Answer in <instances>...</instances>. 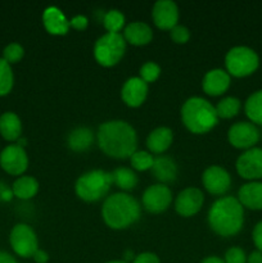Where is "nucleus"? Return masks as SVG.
<instances>
[{
	"label": "nucleus",
	"mask_w": 262,
	"mask_h": 263,
	"mask_svg": "<svg viewBox=\"0 0 262 263\" xmlns=\"http://www.w3.org/2000/svg\"><path fill=\"white\" fill-rule=\"evenodd\" d=\"M231 76L222 68L210 69L202 80V89L210 97H220L229 90Z\"/></svg>",
	"instance_id": "17"
},
{
	"label": "nucleus",
	"mask_w": 262,
	"mask_h": 263,
	"mask_svg": "<svg viewBox=\"0 0 262 263\" xmlns=\"http://www.w3.org/2000/svg\"><path fill=\"white\" fill-rule=\"evenodd\" d=\"M113 185L118 189L123 190V193L134 190L139 184V177L133 168L128 167H117L110 172Z\"/></svg>",
	"instance_id": "26"
},
{
	"label": "nucleus",
	"mask_w": 262,
	"mask_h": 263,
	"mask_svg": "<svg viewBox=\"0 0 262 263\" xmlns=\"http://www.w3.org/2000/svg\"><path fill=\"white\" fill-rule=\"evenodd\" d=\"M113 185L110 172L91 170L82 174L74 182V193L82 202L97 203L108 197Z\"/></svg>",
	"instance_id": "5"
},
{
	"label": "nucleus",
	"mask_w": 262,
	"mask_h": 263,
	"mask_svg": "<svg viewBox=\"0 0 262 263\" xmlns=\"http://www.w3.org/2000/svg\"><path fill=\"white\" fill-rule=\"evenodd\" d=\"M87 26H89V20H87V17H85L82 14L74 15V17H72L69 20V27L76 31L86 30Z\"/></svg>",
	"instance_id": "36"
},
{
	"label": "nucleus",
	"mask_w": 262,
	"mask_h": 263,
	"mask_svg": "<svg viewBox=\"0 0 262 263\" xmlns=\"http://www.w3.org/2000/svg\"><path fill=\"white\" fill-rule=\"evenodd\" d=\"M180 117L185 128L195 135L210 133L220 121L215 105L200 97H192L185 100L180 110Z\"/></svg>",
	"instance_id": "4"
},
{
	"label": "nucleus",
	"mask_w": 262,
	"mask_h": 263,
	"mask_svg": "<svg viewBox=\"0 0 262 263\" xmlns=\"http://www.w3.org/2000/svg\"><path fill=\"white\" fill-rule=\"evenodd\" d=\"M259 57L254 49L246 45L233 46L225 55V71L231 77L244 79L258 69Z\"/></svg>",
	"instance_id": "6"
},
{
	"label": "nucleus",
	"mask_w": 262,
	"mask_h": 263,
	"mask_svg": "<svg viewBox=\"0 0 262 263\" xmlns=\"http://www.w3.org/2000/svg\"><path fill=\"white\" fill-rule=\"evenodd\" d=\"M103 27L108 33H121L125 28V15L118 9H109L103 17Z\"/></svg>",
	"instance_id": "29"
},
{
	"label": "nucleus",
	"mask_w": 262,
	"mask_h": 263,
	"mask_svg": "<svg viewBox=\"0 0 262 263\" xmlns=\"http://www.w3.org/2000/svg\"><path fill=\"white\" fill-rule=\"evenodd\" d=\"M14 85V74L12 66L4 59L0 58V97L9 94Z\"/></svg>",
	"instance_id": "31"
},
{
	"label": "nucleus",
	"mask_w": 262,
	"mask_h": 263,
	"mask_svg": "<svg viewBox=\"0 0 262 263\" xmlns=\"http://www.w3.org/2000/svg\"><path fill=\"white\" fill-rule=\"evenodd\" d=\"M207 222L211 230L221 238L238 235L244 226V208L235 197L225 195L212 203Z\"/></svg>",
	"instance_id": "2"
},
{
	"label": "nucleus",
	"mask_w": 262,
	"mask_h": 263,
	"mask_svg": "<svg viewBox=\"0 0 262 263\" xmlns=\"http://www.w3.org/2000/svg\"><path fill=\"white\" fill-rule=\"evenodd\" d=\"M0 263H18V261L8 252L0 251Z\"/></svg>",
	"instance_id": "41"
},
{
	"label": "nucleus",
	"mask_w": 262,
	"mask_h": 263,
	"mask_svg": "<svg viewBox=\"0 0 262 263\" xmlns=\"http://www.w3.org/2000/svg\"><path fill=\"white\" fill-rule=\"evenodd\" d=\"M170 37L174 41L175 44H179V45H184L188 41L190 40V31L189 28L185 27V26L177 25L170 31Z\"/></svg>",
	"instance_id": "34"
},
{
	"label": "nucleus",
	"mask_w": 262,
	"mask_h": 263,
	"mask_svg": "<svg viewBox=\"0 0 262 263\" xmlns=\"http://www.w3.org/2000/svg\"><path fill=\"white\" fill-rule=\"evenodd\" d=\"M23 55H25V49H23V46L18 43H10L3 50L2 58L12 66V64H15L22 61Z\"/></svg>",
	"instance_id": "33"
},
{
	"label": "nucleus",
	"mask_w": 262,
	"mask_h": 263,
	"mask_svg": "<svg viewBox=\"0 0 262 263\" xmlns=\"http://www.w3.org/2000/svg\"><path fill=\"white\" fill-rule=\"evenodd\" d=\"M33 261L35 263H48L49 261V254L46 253L45 251H43V249L39 248L38 251H36V253L33 254Z\"/></svg>",
	"instance_id": "39"
},
{
	"label": "nucleus",
	"mask_w": 262,
	"mask_h": 263,
	"mask_svg": "<svg viewBox=\"0 0 262 263\" xmlns=\"http://www.w3.org/2000/svg\"><path fill=\"white\" fill-rule=\"evenodd\" d=\"M43 25L46 32L53 36H63L69 31V20L58 7L45 8L43 12Z\"/></svg>",
	"instance_id": "18"
},
{
	"label": "nucleus",
	"mask_w": 262,
	"mask_h": 263,
	"mask_svg": "<svg viewBox=\"0 0 262 263\" xmlns=\"http://www.w3.org/2000/svg\"><path fill=\"white\" fill-rule=\"evenodd\" d=\"M0 167L12 176H22L28 168V156L18 144L7 145L0 152Z\"/></svg>",
	"instance_id": "13"
},
{
	"label": "nucleus",
	"mask_w": 262,
	"mask_h": 263,
	"mask_svg": "<svg viewBox=\"0 0 262 263\" xmlns=\"http://www.w3.org/2000/svg\"><path fill=\"white\" fill-rule=\"evenodd\" d=\"M161 72L162 69L158 63L148 61L140 67V69H139V77H140L144 82H146V84L149 85V84H153V82H156L157 80L159 79Z\"/></svg>",
	"instance_id": "32"
},
{
	"label": "nucleus",
	"mask_w": 262,
	"mask_h": 263,
	"mask_svg": "<svg viewBox=\"0 0 262 263\" xmlns=\"http://www.w3.org/2000/svg\"><path fill=\"white\" fill-rule=\"evenodd\" d=\"M122 36L126 44L133 46H144L153 40V30L148 23L135 21L125 26Z\"/></svg>",
	"instance_id": "20"
},
{
	"label": "nucleus",
	"mask_w": 262,
	"mask_h": 263,
	"mask_svg": "<svg viewBox=\"0 0 262 263\" xmlns=\"http://www.w3.org/2000/svg\"><path fill=\"white\" fill-rule=\"evenodd\" d=\"M128 159L131 168L135 172L151 171L154 163V156L148 151H136Z\"/></svg>",
	"instance_id": "30"
},
{
	"label": "nucleus",
	"mask_w": 262,
	"mask_h": 263,
	"mask_svg": "<svg viewBox=\"0 0 262 263\" xmlns=\"http://www.w3.org/2000/svg\"><path fill=\"white\" fill-rule=\"evenodd\" d=\"M133 263H161V259L153 252H144L135 256Z\"/></svg>",
	"instance_id": "37"
},
{
	"label": "nucleus",
	"mask_w": 262,
	"mask_h": 263,
	"mask_svg": "<svg viewBox=\"0 0 262 263\" xmlns=\"http://www.w3.org/2000/svg\"><path fill=\"white\" fill-rule=\"evenodd\" d=\"M204 204V194L200 189L194 186L185 187L177 194L174 202L175 211L184 218L193 217L198 215Z\"/></svg>",
	"instance_id": "14"
},
{
	"label": "nucleus",
	"mask_w": 262,
	"mask_h": 263,
	"mask_svg": "<svg viewBox=\"0 0 262 263\" xmlns=\"http://www.w3.org/2000/svg\"><path fill=\"white\" fill-rule=\"evenodd\" d=\"M0 135L7 141H17L22 135V121L14 112L0 116Z\"/></svg>",
	"instance_id": "24"
},
{
	"label": "nucleus",
	"mask_w": 262,
	"mask_h": 263,
	"mask_svg": "<svg viewBox=\"0 0 262 263\" xmlns=\"http://www.w3.org/2000/svg\"><path fill=\"white\" fill-rule=\"evenodd\" d=\"M172 203V190L169 185L154 184L146 187L141 195V205L152 215L166 212Z\"/></svg>",
	"instance_id": "9"
},
{
	"label": "nucleus",
	"mask_w": 262,
	"mask_h": 263,
	"mask_svg": "<svg viewBox=\"0 0 262 263\" xmlns=\"http://www.w3.org/2000/svg\"><path fill=\"white\" fill-rule=\"evenodd\" d=\"M252 240L257 251L262 252V221L257 222L252 230Z\"/></svg>",
	"instance_id": "38"
},
{
	"label": "nucleus",
	"mask_w": 262,
	"mask_h": 263,
	"mask_svg": "<svg viewBox=\"0 0 262 263\" xmlns=\"http://www.w3.org/2000/svg\"><path fill=\"white\" fill-rule=\"evenodd\" d=\"M95 139L100 151L113 159L130 158L138 151V134L123 120L103 122L95 134Z\"/></svg>",
	"instance_id": "1"
},
{
	"label": "nucleus",
	"mask_w": 262,
	"mask_h": 263,
	"mask_svg": "<svg viewBox=\"0 0 262 263\" xmlns=\"http://www.w3.org/2000/svg\"><path fill=\"white\" fill-rule=\"evenodd\" d=\"M105 263H127V262H125L123 259H113V261H108Z\"/></svg>",
	"instance_id": "43"
},
{
	"label": "nucleus",
	"mask_w": 262,
	"mask_h": 263,
	"mask_svg": "<svg viewBox=\"0 0 262 263\" xmlns=\"http://www.w3.org/2000/svg\"><path fill=\"white\" fill-rule=\"evenodd\" d=\"M236 174L247 181H259L262 179V148H254L244 151L236 158Z\"/></svg>",
	"instance_id": "11"
},
{
	"label": "nucleus",
	"mask_w": 262,
	"mask_h": 263,
	"mask_svg": "<svg viewBox=\"0 0 262 263\" xmlns=\"http://www.w3.org/2000/svg\"><path fill=\"white\" fill-rule=\"evenodd\" d=\"M179 7L172 0H158L152 8V20L161 31H171L179 25Z\"/></svg>",
	"instance_id": "15"
},
{
	"label": "nucleus",
	"mask_w": 262,
	"mask_h": 263,
	"mask_svg": "<svg viewBox=\"0 0 262 263\" xmlns=\"http://www.w3.org/2000/svg\"><path fill=\"white\" fill-rule=\"evenodd\" d=\"M228 140L233 148L248 151L254 148L259 141V130L249 121H239L233 123L228 131Z\"/></svg>",
	"instance_id": "10"
},
{
	"label": "nucleus",
	"mask_w": 262,
	"mask_h": 263,
	"mask_svg": "<svg viewBox=\"0 0 262 263\" xmlns=\"http://www.w3.org/2000/svg\"><path fill=\"white\" fill-rule=\"evenodd\" d=\"M247 263H262V252L253 251L247 256Z\"/></svg>",
	"instance_id": "40"
},
{
	"label": "nucleus",
	"mask_w": 262,
	"mask_h": 263,
	"mask_svg": "<svg viewBox=\"0 0 262 263\" xmlns=\"http://www.w3.org/2000/svg\"><path fill=\"white\" fill-rule=\"evenodd\" d=\"M141 205L127 193L108 195L102 205V218L112 230H126L139 221Z\"/></svg>",
	"instance_id": "3"
},
{
	"label": "nucleus",
	"mask_w": 262,
	"mask_h": 263,
	"mask_svg": "<svg viewBox=\"0 0 262 263\" xmlns=\"http://www.w3.org/2000/svg\"><path fill=\"white\" fill-rule=\"evenodd\" d=\"M149 86L139 76L130 77L121 87V99L127 107L139 108L148 98Z\"/></svg>",
	"instance_id": "16"
},
{
	"label": "nucleus",
	"mask_w": 262,
	"mask_h": 263,
	"mask_svg": "<svg viewBox=\"0 0 262 263\" xmlns=\"http://www.w3.org/2000/svg\"><path fill=\"white\" fill-rule=\"evenodd\" d=\"M218 120H231L236 117L241 109V102L235 97H225L215 105Z\"/></svg>",
	"instance_id": "28"
},
{
	"label": "nucleus",
	"mask_w": 262,
	"mask_h": 263,
	"mask_svg": "<svg viewBox=\"0 0 262 263\" xmlns=\"http://www.w3.org/2000/svg\"><path fill=\"white\" fill-rule=\"evenodd\" d=\"M9 243L13 252L21 258H32L39 249L38 235L27 223H17L13 226L9 235Z\"/></svg>",
	"instance_id": "8"
},
{
	"label": "nucleus",
	"mask_w": 262,
	"mask_h": 263,
	"mask_svg": "<svg viewBox=\"0 0 262 263\" xmlns=\"http://www.w3.org/2000/svg\"><path fill=\"white\" fill-rule=\"evenodd\" d=\"M152 174L159 181V184H171L177 179L179 168L174 158L169 156H157L154 157V163L152 167Z\"/></svg>",
	"instance_id": "22"
},
{
	"label": "nucleus",
	"mask_w": 262,
	"mask_h": 263,
	"mask_svg": "<svg viewBox=\"0 0 262 263\" xmlns=\"http://www.w3.org/2000/svg\"><path fill=\"white\" fill-rule=\"evenodd\" d=\"M231 176L229 171L218 164L207 167L202 174V184L205 192L215 197H225L231 187Z\"/></svg>",
	"instance_id": "12"
},
{
	"label": "nucleus",
	"mask_w": 262,
	"mask_h": 263,
	"mask_svg": "<svg viewBox=\"0 0 262 263\" xmlns=\"http://www.w3.org/2000/svg\"><path fill=\"white\" fill-rule=\"evenodd\" d=\"M244 113L249 122L262 126V89L256 90L247 98L244 103Z\"/></svg>",
	"instance_id": "27"
},
{
	"label": "nucleus",
	"mask_w": 262,
	"mask_h": 263,
	"mask_svg": "<svg viewBox=\"0 0 262 263\" xmlns=\"http://www.w3.org/2000/svg\"><path fill=\"white\" fill-rule=\"evenodd\" d=\"M126 41L121 33L105 32L95 41L92 54L99 66L110 68L122 61L126 53Z\"/></svg>",
	"instance_id": "7"
},
{
	"label": "nucleus",
	"mask_w": 262,
	"mask_h": 263,
	"mask_svg": "<svg viewBox=\"0 0 262 263\" xmlns=\"http://www.w3.org/2000/svg\"><path fill=\"white\" fill-rule=\"evenodd\" d=\"M223 261L225 263H247V254L240 247H231L225 252Z\"/></svg>",
	"instance_id": "35"
},
{
	"label": "nucleus",
	"mask_w": 262,
	"mask_h": 263,
	"mask_svg": "<svg viewBox=\"0 0 262 263\" xmlns=\"http://www.w3.org/2000/svg\"><path fill=\"white\" fill-rule=\"evenodd\" d=\"M174 143V131L166 126H161L149 133L146 136V148L148 152L157 156H162L170 149Z\"/></svg>",
	"instance_id": "19"
},
{
	"label": "nucleus",
	"mask_w": 262,
	"mask_h": 263,
	"mask_svg": "<svg viewBox=\"0 0 262 263\" xmlns=\"http://www.w3.org/2000/svg\"><path fill=\"white\" fill-rule=\"evenodd\" d=\"M243 208L251 211H262V182L248 181L238 190V197Z\"/></svg>",
	"instance_id": "21"
},
{
	"label": "nucleus",
	"mask_w": 262,
	"mask_h": 263,
	"mask_svg": "<svg viewBox=\"0 0 262 263\" xmlns=\"http://www.w3.org/2000/svg\"><path fill=\"white\" fill-rule=\"evenodd\" d=\"M200 263H225V261H223V258H221V257L208 256V257H205V258L203 259Z\"/></svg>",
	"instance_id": "42"
},
{
	"label": "nucleus",
	"mask_w": 262,
	"mask_h": 263,
	"mask_svg": "<svg viewBox=\"0 0 262 263\" xmlns=\"http://www.w3.org/2000/svg\"><path fill=\"white\" fill-rule=\"evenodd\" d=\"M40 185L33 176L22 175L12 185V194L21 200L32 199L38 195Z\"/></svg>",
	"instance_id": "25"
},
{
	"label": "nucleus",
	"mask_w": 262,
	"mask_h": 263,
	"mask_svg": "<svg viewBox=\"0 0 262 263\" xmlns=\"http://www.w3.org/2000/svg\"><path fill=\"white\" fill-rule=\"evenodd\" d=\"M95 134L91 128L89 127H76L68 134L67 136V146L71 149L72 152L76 153H84V152L89 151L91 145L94 144Z\"/></svg>",
	"instance_id": "23"
}]
</instances>
